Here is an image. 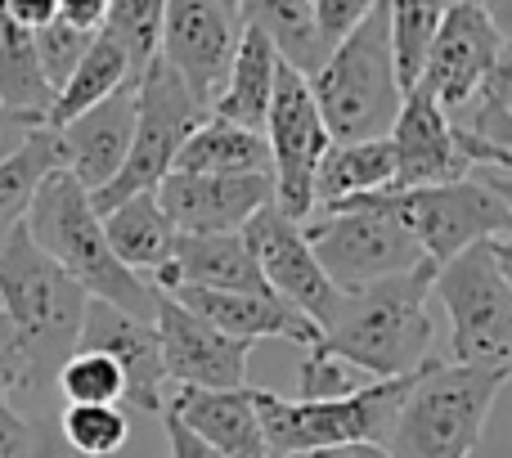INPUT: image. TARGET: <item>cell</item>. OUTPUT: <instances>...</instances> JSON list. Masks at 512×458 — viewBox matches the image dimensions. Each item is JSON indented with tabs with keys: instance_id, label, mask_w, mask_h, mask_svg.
I'll list each match as a JSON object with an SVG mask.
<instances>
[{
	"instance_id": "cell-38",
	"label": "cell",
	"mask_w": 512,
	"mask_h": 458,
	"mask_svg": "<svg viewBox=\"0 0 512 458\" xmlns=\"http://www.w3.org/2000/svg\"><path fill=\"white\" fill-rule=\"evenodd\" d=\"M9 391H32V378H27V355L18 346L14 324L0 310V400H9Z\"/></svg>"
},
{
	"instance_id": "cell-22",
	"label": "cell",
	"mask_w": 512,
	"mask_h": 458,
	"mask_svg": "<svg viewBox=\"0 0 512 458\" xmlns=\"http://www.w3.org/2000/svg\"><path fill=\"white\" fill-rule=\"evenodd\" d=\"M445 117H450L454 149L468 167L512 171V54Z\"/></svg>"
},
{
	"instance_id": "cell-16",
	"label": "cell",
	"mask_w": 512,
	"mask_h": 458,
	"mask_svg": "<svg viewBox=\"0 0 512 458\" xmlns=\"http://www.w3.org/2000/svg\"><path fill=\"white\" fill-rule=\"evenodd\" d=\"M77 346L108 355L117 364V373H122V400H131L140 414L162 418V409H167V396H162L167 369H162V342L153 319L122 315L117 306L90 297Z\"/></svg>"
},
{
	"instance_id": "cell-47",
	"label": "cell",
	"mask_w": 512,
	"mask_h": 458,
	"mask_svg": "<svg viewBox=\"0 0 512 458\" xmlns=\"http://www.w3.org/2000/svg\"><path fill=\"white\" fill-rule=\"evenodd\" d=\"M477 5H481V0H477Z\"/></svg>"
},
{
	"instance_id": "cell-41",
	"label": "cell",
	"mask_w": 512,
	"mask_h": 458,
	"mask_svg": "<svg viewBox=\"0 0 512 458\" xmlns=\"http://www.w3.org/2000/svg\"><path fill=\"white\" fill-rule=\"evenodd\" d=\"M27 423H32V450H27V458H86L63 441L54 423H45V418H27Z\"/></svg>"
},
{
	"instance_id": "cell-37",
	"label": "cell",
	"mask_w": 512,
	"mask_h": 458,
	"mask_svg": "<svg viewBox=\"0 0 512 458\" xmlns=\"http://www.w3.org/2000/svg\"><path fill=\"white\" fill-rule=\"evenodd\" d=\"M373 5H378V0H310V18H315V36H319V45H324V54L333 50L346 32H355V27L369 18Z\"/></svg>"
},
{
	"instance_id": "cell-3",
	"label": "cell",
	"mask_w": 512,
	"mask_h": 458,
	"mask_svg": "<svg viewBox=\"0 0 512 458\" xmlns=\"http://www.w3.org/2000/svg\"><path fill=\"white\" fill-rule=\"evenodd\" d=\"M86 301V292L32 243L27 225L0 238V310L14 324L18 346L27 355L32 391L50 387L59 364L77 351Z\"/></svg>"
},
{
	"instance_id": "cell-14",
	"label": "cell",
	"mask_w": 512,
	"mask_h": 458,
	"mask_svg": "<svg viewBox=\"0 0 512 458\" xmlns=\"http://www.w3.org/2000/svg\"><path fill=\"white\" fill-rule=\"evenodd\" d=\"M239 234H243V243H248L256 270H261L265 288L279 301H288L292 310H301L315 328H324L337 306V288L324 279L319 261L310 256L301 225L288 221L274 203H265Z\"/></svg>"
},
{
	"instance_id": "cell-12",
	"label": "cell",
	"mask_w": 512,
	"mask_h": 458,
	"mask_svg": "<svg viewBox=\"0 0 512 458\" xmlns=\"http://www.w3.org/2000/svg\"><path fill=\"white\" fill-rule=\"evenodd\" d=\"M243 36V18L234 0H167L158 36V59L180 77V86L212 113L234 50Z\"/></svg>"
},
{
	"instance_id": "cell-15",
	"label": "cell",
	"mask_w": 512,
	"mask_h": 458,
	"mask_svg": "<svg viewBox=\"0 0 512 458\" xmlns=\"http://www.w3.org/2000/svg\"><path fill=\"white\" fill-rule=\"evenodd\" d=\"M153 328L162 342V369L167 382L198 391H239L248 387V342L216 333L207 319H198L194 310H185L176 297L158 292L153 306Z\"/></svg>"
},
{
	"instance_id": "cell-25",
	"label": "cell",
	"mask_w": 512,
	"mask_h": 458,
	"mask_svg": "<svg viewBox=\"0 0 512 458\" xmlns=\"http://www.w3.org/2000/svg\"><path fill=\"white\" fill-rule=\"evenodd\" d=\"M396 176V158H391L387 140H360V144H328V153L319 158L315 180H310V198L315 212H333V207L351 203L364 194H382L391 189Z\"/></svg>"
},
{
	"instance_id": "cell-29",
	"label": "cell",
	"mask_w": 512,
	"mask_h": 458,
	"mask_svg": "<svg viewBox=\"0 0 512 458\" xmlns=\"http://www.w3.org/2000/svg\"><path fill=\"white\" fill-rule=\"evenodd\" d=\"M59 171V149H54V131L36 126L5 162H0V238H9V229L27 221L36 189Z\"/></svg>"
},
{
	"instance_id": "cell-44",
	"label": "cell",
	"mask_w": 512,
	"mask_h": 458,
	"mask_svg": "<svg viewBox=\"0 0 512 458\" xmlns=\"http://www.w3.org/2000/svg\"><path fill=\"white\" fill-rule=\"evenodd\" d=\"M162 427H167V441H171V458H225V454H216L212 445H203L194 432H185V427L176 423V418H167L162 414Z\"/></svg>"
},
{
	"instance_id": "cell-24",
	"label": "cell",
	"mask_w": 512,
	"mask_h": 458,
	"mask_svg": "<svg viewBox=\"0 0 512 458\" xmlns=\"http://www.w3.org/2000/svg\"><path fill=\"white\" fill-rule=\"evenodd\" d=\"M279 63H283L279 50H274L256 27H243L239 50H234V63H230V77H225L221 95H216V104H212V117L261 135L265 108H270V95H274V77H279Z\"/></svg>"
},
{
	"instance_id": "cell-45",
	"label": "cell",
	"mask_w": 512,
	"mask_h": 458,
	"mask_svg": "<svg viewBox=\"0 0 512 458\" xmlns=\"http://www.w3.org/2000/svg\"><path fill=\"white\" fill-rule=\"evenodd\" d=\"M279 458H351V450H297V454H279Z\"/></svg>"
},
{
	"instance_id": "cell-5",
	"label": "cell",
	"mask_w": 512,
	"mask_h": 458,
	"mask_svg": "<svg viewBox=\"0 0 512 458\" xmlns=\"http://www.w3.org/2000/svg\"><path fill=\"white\" fill-rule=\"evenodd\" d=\"M306 86L315 95V108L324 117V131L333 144L387 140L405 90L396 81L382 0L369 9V18L355 32H346L324 54V63L306 77Z\"/></svg>"
},
{
	"instance_id": "cell-31",
	"label": "cell",
	"mask_w": 512,
	"mask_h": 458,
	"mask_svg": "<svg viewBox=\"0 0 512 458\" xmlns=\"http://www.w3.org/2000/svg\"><path fill=\"white\" fill-rule=\"evenodd\" d=\"M454 0H382L387 9V36H391V59H396V81L409 90L423 72L427 45H432L436 27H441L445 9Z\"/></svg>"
},
{
	"instance_id": "cell-19",
	"label": "cell",
	"mask_w": 512,
	"mask_h": 458,
	"mask_svg": "<svg viewBox=\"0 0 512 458\" xmlns=\"http://www.w3.org/2000/svg\"><path fill=\"white\" fill-rule=\"evenodd\" d=\"M131 131H135V86H122L104 104L54 126L59 171L77 180L86 194H99L122 171L126 153H131Z\"/></svg>"
},
{
	"instance_id": "cell-33",
	"label": "cell",
	"mask_w": 512,
	"mask_h": 458,
	"mask_svg": "<svg viewBox=\"0 0 512 458\" xmlns=\"http://www.w3.org/2000/svg\"><path fill=\"white\" fill-rule=\"evenodd\" d=\"M59 436L86 458H108L131 441V414L122 405H63Z\"/></svg>"
},
{
	"instance_id": "cell-10",
	"label": "cell",
	"mask_w": 512,
	"mask_h": 458,
	"mask_svg": "<svg viewBox=\"0 0 512 458\" xmlns=\"http://www.w3.org/2000/svg\"><path fill=\"white\" fill-rule=\"evenodd\" d=\"M301 234L337 292H360L427 261L423 247L387 212H373V207H333L319 221L301 225Z\"/></svg>"
},
{
	"instance_id": "cell-36",
	"label": "cell",
	"mask_w": 512,
	"mask_h": 458,
	"mask_svg": "<svg viewBox=\"0 0 512 458\" xmlns=\"http://www.w3.org/2000/svg\"><path fill=\"white\" fill-rule=\"evenodd\" d=\"M364 382L369 378H360L351 364L333 360V355L315 351V346H310L306 360L297 364V400H306V405H315V400H342V396H351V391H360Z\"/></svg>"
},
{
	"instance_id": "cell-39",
	"label": "cell",
	"mask_w": 512,
	"mask_h": 458,
	"mask_svg": "<svg viewBox=\"0 0 512 458\" xmlns=\"http://www.w3.org/2000/svg\"><path fill=\"white\" fill-rule=\"evenodd\" d=\"M32 450V423L9 400H0V458H27Z\"/></svg>"
},
{
	"instance_id": "cell-8",
	"label": "cell",
	"mask_w": 512,
	"mask_h": 458,
	"mask_svg": "<svg viewBox=\"0 0 512 458\" xmlns=\"http://www.w3.org/2000/svg\"><path fill=\"white\" fill-rule=\"evenodd\" d=\"M409 378L414 373H405V378H369L351 396L315 400V405L252 387L265 450H270V458L297 450H351V445H378L382 450L391 423H396L400 400L409 391Z\"/></svg>"
},
{
	"instance_id": "cell-13",
	"label": "cell",
	"mask_w": 512,
	"mask_h": 458,
	"mask_svg": "<svg viewBox=\"0 0 512 458\" xmlns=\"http://www.w3.org/2000/svg\"><path fill=\"white\" fill-rule=\"evenodd\" d=\"M508 59V32L486 14L477 0H454L445 9L441 27H436L432 45H427L423 72L414 86L432 90V99L450 113L459 108L499 63Z\"/></svg>"
},
{
	"instance_id": "cell-6",
	"label": "cell",
	"mask_w": 512,
	"mask_h": 458,
	"mask_svg": "<svg viewBox=\"0 0 512 458\" xmlns=\"http://www.w3.org/2000/svg\"><path fill=\"white\" fill-rule=\"evenodd\" d=\"M342 207H373L405 229L432 265L459 256L481 238L512 234V171L472 167L463 180L432 189H382V194L351 198Z\"/></svg>"
},
{
	"instance_id": "cell-27",
	"label": "cell",
	"mask_w": 512,
	"mask_h": 458,
	"mask_svg": "<svg viewBox=\"0 0 512 458\" xmlns=\"http://www.w3.org/2000/svg\"><path fill=\"white\" fill-rule=\"evenodd\" d=\"M122 86H135L131 81V63H126V54L117 50V41L108 32H95V41H90V50L81 54V63L72 68V77L59 86V95H54L50 113H45V126H63L72 122V117H81L86 108L104 104L108 95H117Z\"/></svg>"
},
{
	"instance_id": "cell-40",
	"label": "cell",
	"mask_w": 512,
	"mask_h": 458,
	"mask_svg": "<svg viewBox=\"0 0 512 458\" xmlns=\"http://www.w3.org/2000/svg\"><path fill=\"white\" fill-rule=\"evenodd\" d=\"M0 14H5L9 23L27 27V32H36V27L54 23L59 9H54V0H0Z\"/></svg>"
},
{
	"instance_id": "cell-1",
	"label": "cell",
	"mask_w": 512,
	"mask_h": 458,
	"mask_svg": "<svg viewBox=\"0 0 512 458\" xmlns=\"http://www.w3.org/2000/svg\"><path fill=\"white\" fill-rule=\"evenodd\" d=\"M432 261L396 274V279L369 283L360 292H337L328 324L319 328L315 351L351 364L364 378H405L432 355Z\"/></svg>"
},
{
	"instance_id": "cell-2",
	"label": "cell",
	"mask_w": 512,
	"mask_h": 458,
	"mask_svg": "<svg viewBox=\"0 0 512 458\" xmlns=\"http://www.w3.org/2000/svg\"><path fill=\"white\" fill-rule=\"evenodd\" d=\"M512 369H472L427 355L409 378L382 454L387 458H472Z\"/></svg>"
},
{
	"instance_id": "cell-11",
	"label": "cell",
	"mask_w": 512,
	"mask_h": 458,
	"mask_svg": "<svg viewBox=\"0 0 512 458\" xmlns=\"http://www.w3.org/2000/svg\"><path fill=\"white\" fill-rule=\"evenodd\" d=\"M265 149H270V180H274V207L288 221L306 225L315 216V198H310V180H315L319 158L328 153V131L324 117L315 108L306 77L288 63H279L274 77V95L265 108Z\"/></svg>"
},
{
	"instance_id": "cell-32",
	"label": "cell",
	"mask_w": 512,
	"mask_h": 458,
	"mask_svg": "<svg viewBox=\"0 0 512 458\" xmlns=\"http://www.w3.org/2000/svg\"><path fill=\"white\" fill-rule=\"evenodd\" d=\"M162 14H167V0H108L104 27L117 41V50L131 63V81H140V72L158 59V36H162Z\"/></svg>"
},
{
	"instance_id": "cell-17",
	"label": "cell",
	"mask_w": 512,
	"mask_h": 458,
	"mask_svg": "<svg viewBox=\"0 0 512 458\" xmlns=\"http://www.w3.org/2000/svg\"><path fill=\"white\" fill-rule=\"evenodd\" d=\"M162 216L176 225V234H239L243 225L274 203L270 176H185L171 171L158 189Z\"/></svg>"
},
{
	"instance_id": "cell-4",
	"label": "cell",
	"mask_w": 512,
	"mask_h": 458,
	"mask_svg": "<svg viewBox=\"0 0 512 458\" xmlns=\"http://www.w3.org/2000/svg\"><path fill=\"white\" fill-rule=\"evenodd\" d=\"M23 225H27V234H32V243L41 247L86 297L108 301V306H117L122 315L153 319L158 292H153L149 283H140L113 256V247H108V238H104V225H99L95 207H90V194L72 176L54 171V176L36 189Z\"/></svg>"
},
{
	"instance_id": "cell-18",
	"label": "cell",
	"mask_w": 512,
	"mask_h": 458,
	"mask_svg": "<svg viewBox=\"0 0 512 458\" xmlns=\"http://www.w3.org/2000/svg\"><path fill=\"white\" fill-rule=\"evenodd\" d=\"M391 158H396V176L391 189H432V185H450V180L468 176V162L454 149L450 135V117L445 108L432 99V90L409 86L400 99V113L387 131Z\"/></svg>"
},
{
	"instance_id": "cell-43",
	"label": "cell",
	"mask_w": 512,
	"mask_h": 458,
	"mask_svg": "<svg viewBox=\"0 0 512 458\" xmlns=\"http://www.w3.org/2000/svg\"><path fill=\"white\" fill-rule=\"evenodd\" d=\"M36 126H45V117H32V113H9V108H0V162H5L9 153H14L18 144H23L27 135L36 131Z\"/></svg>"
},
{
	"instance_id": "cell-35",
	"label": "cell",
	"mask_w": 512,
	"mask_h": 458,
	"mask_svg": "<svg viewBox=\"0 0 512 458\" xmlns=\"http://www.w3.org/2000/svg\"><path fill=\"white\" fill-rule=\"evenodd\" d=\"M32 41H36V59H41V72H45V86L59 95V86L72 77V68L81 63V54L90 50L95 32H81V27H72V23H63V18H54V23L36 27Z\"/></svg>"
},
{
	"instance_id": "cell-7",
	"label": "cell",
	"mask_w": 512,
	"mask_h": 458,
	"mask_svg": "<svg viewBox=\"0 0 512 458\" xmlns=\"http://www.w3.org/2000/svg\"><path fill=\"white\" fill-rule=\"evenodd\" d=\"M432 292L450 315V364H512V243L481 238L432 270Z\"/></svg>"
},
{
	"instance_id": "cell-28",
	"label": "cell",
	"mask_w": 512,
	"mask_h": 458,
	"mask_svg": "<svg viewBox=\"0 0 512 458\" xmlns=\"http://www.w3.org/2000/svg\"><path fill=\"white\" fill-rule=\"evenodd\" d=\"M243 27H256L265 41L279 50V59L288 68H297L301 77L324 63V45L315 36V18H310V0H234Z\"/></svg>"
},
{
	"instance_id": "cell-23",
	"label": "cell",
	"mask_w": 512,
	"mask_h": 458,
	"mask_svg": "<svg viewBox=\"0 0 512 458\" xmlns=\"http://www.w3.org/2000/svg\"><path fill=\"white\" fill-rule=\"evenodd\" d=\"M104 225V238L113 247V256L135 274L140 283H153L162 270H167L171 252H176V225L162 216L158 198L153 194H135L126 203H117L113 212L99 216Z\"/></svg>"
},
{
	"instance_id": "cell-30",
	"label": "cell",
	"mask_w": 512,
	"mask_h": 458,
	"mask_svg": "<svg viewBox=\"0 0 512 458\" xmlns=\"http://www.w3.org/2000/svg\"><path fill=\"white\" fill-rule=\"evenodd\" d=\"M50 104H54V90L45 86L32 32L0 14V108L45 117Z\"/></svg>"
},
{
	"instance_id": "cell-20",
	"label": "cell",
	"mask_w": 512,
	"mask_h": 458,
	"mask_svg": "<svg viewBox=\"0 0 512 458\" xmlns=\"http://www.w3.org/2000/svg\"><path fill=\"white\" fill-rule=\"evenodd\" d=\"M167 297H176L185 310H194L198 319L216 328V333L234 337V342H265V337H283L297 346H319V328L310 324L301 310H292L288 301H279L274 292H207V288H171Z\"/></svg>"
},
{
	"instance_id": "cell-21",
	"label": "cell",
	"mask_w": 512,
	"mask_h": 458,
	"mask_svg": "<svg viewBox=\"0 0 512 458\" xmlns=\"http://www.w3.org/2000/svg\"><path fill=\"white\" fill-rule=\"evenodd\" d=\"M162 414L176 418L185 432H194L198 441L212 445L225 458H270L261 418H256V405H252V387H239V391L180 387Z\"/></svg>"
},
{
	"instance_id": "cell-9",
	"label": "cell",
	"mask_w": 512,
	"mask_h": 458,
	"mask_svg": "<svg viewBox=\"0 0 512 458\" xmlns=\"http://www.w3.org/2000/svg\"><path fill=\"white\" fill-rule=\"evenodd\" d=\"M207 108L180 86V77L162 59H153L135 81V131H131V153H126L122 171L108 180L99 194H90L95 216L113 212L117 203L135 194H153L162 180L171 176L180 144L207 122Z\"/></svg>"
},
{
	"instance_id": "cell-26",
	"label": "cell",
	"mask_w": 512,
	"mask_h": 458,
	"mask_svg": "<svg viewBox=\"0 0 512 458\" xmlns=\"http://www.w3.org/2000/svg\"><path fill=\"white\" fill-rule=\"evenodd\" d=\"M171 171H185V176H270V149H265V135L207 117L180 144Z\"/></svg>"
},
{
	"instance_id": "cell-42",
	"label": "cell",
	"mask_w": 512,
	"mask_h": 458,
	"mask_svg": "<svg viewBox=\"0 0 512 458\" xmlns=\"http://www.w3.org/2000/svg\"><path fill=\"white\" fill-rule=\"evenodd\" d=\"M63 23L81 27V32H99L104 27V14H108V0H54Z\"/></svg>"
},
{
	"instance_id": "cell-46",
	"label": "cell",
	"mask_w": 512,
	"mask_h": 458,
	"mask_svg": "<svg viewBox=\"0 0 512 458\" xmlns=\"http://www.w3.org/2000/svg\"><path fill=\"white\" fill-rule=\"evenodd\" d=\"M351 458H387L378 445H351Z\"/></svg>"
},
{
	"instance_id": "cell-34",
	"label": "cell",
	"mask_w": 512,
	"mask_h": 458,
	"mask_svg": "<svg viewBox=\"0 0 512 458\" xmlns=\"http://www.w3.org/2000/svg\"><path fill=\"white\" fill-rule=\"evenodd\" d=\"M54 387H59L63 405H122V373H117V364L99 351H86V346H77L59 364Z\"/></svg>"
}]
</instances>
